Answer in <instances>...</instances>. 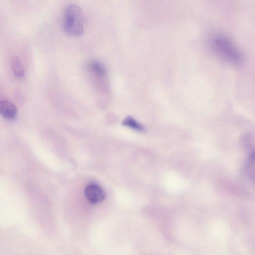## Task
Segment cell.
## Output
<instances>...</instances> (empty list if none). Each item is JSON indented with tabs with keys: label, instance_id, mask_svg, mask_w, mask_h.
<instances>
[{
	"label": "cell",
	"instance_id": "obj_8",
	"mask_svg": "<svg viewBox=\"0 0 255 255\" xmlns=\"http://www.w3.org/2000/svg\"><path fill=\"white\" fill-rule=\"evenodd\" d=\"M122 125L137 131H142L144 130V127L130 116L126 117L124 120Z\"/></svg>",
	"mask_w": 255,
	"mask_h": 255
},
{
	"label": "cell",
	"instance_id": "obj_5",
	"mask_svg": "<svg viewBox=\"0 0 255 255\" xmlns=\"http://www.w3.org/2000/svg\"><path fill=\"white\" fill-rule=\"evenodd\" d=\"M64 17L74 18L83 20V13L81 7L75 4L67 5L64 11Z\"/></svg>",
	"mask_w": 255,
	"mask_h": 255
},
{
	"label": "cell",
	"instance_id": "obj_4",
	"mask_svg": "<svg viewBox=\"0 0 255 255\" xmlns=\"http://www.w3.org/2000/svg\"><path fill=\"white\" fill-rule=\"evenodd\" d=\"M0 112L4 119L12 121L16 117L17 109L12 103L7 100H2L0 103Z\"/></svg>",
	"mask_w": 255,
	"mask_h": 255
},
{
	"label": "cell",
	"instance_id": "obj_1",
	"mask_svg": "<svg viewBox=\"0 0 255 255\" xmlns=\"http://www.w3.org/2000/svg\"><path fill=\"white\" fill-rule=\"evenodd\" d=\"M214 48L225 59L234 63L239 62L241 56L237 48L230 39L225 36H216L212 41Z\"/></svg>",
	"mask_w": 255,
	"mask_h": 255
},
{
	"label": "cell",
	"instance_id": "obj_2",
	"mask_svg": "<svg viewBox=\"0 0 255 255\" xmlns=\"http://www.w3.org/2000/svg\"><path fill=\"white\" fill-rule=\"evenodd\" d=\"M86 200L92 204H97L103 201L106 197L105 191L98 184L91 183L87 185L84 191Z\"/></svg>",
	"mask_w": 255,
	"mask_h": 255
},
{
	"label": "cell",
	"instance_id": "obj_6",
	"mask_svg": "<svg viewBox=\"0 0 255 255\" xmlns=\"http://www.w3.org/2000/svg\"><path fill=\"white\" fill-rule=\"evenodd\" d=\"M91 71L99 78H103L107 75V69L103 63L97 60H92L89 63Z\"/></svg>",
	"mask_w": 255,
	"mask_h": 255
},
{
	"label": "cell",
	"instance_id": "obj_7",
	"mask_svg": "<svg viewBox=\"0 0 255 255\" xmlns=\"http://www.w3.org/2000/svg\"><path fill=\"white\" fill-rule=\"evenodd\" d=\"M11 68L15 76L18 79H22L25 76V71L20 59L13 57L10 61Z\"/></svg>",
	"mask_w": 255,
	"mask_h": 255
},
{
	"label": "cell",
	"instance_id": "obj_3",
	"mask_svg": "<svg viewBox=\"0 0 255 255\" xmlns=\"http://www.w3.org/2000/svg\"><path fill=\"white\" fill-rule=\"evenodd\" d=\"M62 28L67 34L73 36H80L84 31L82 20L64 17Z\"/></svg>",
	"mask_w": 255,
	"mask_h": 255
}]
</instances>
